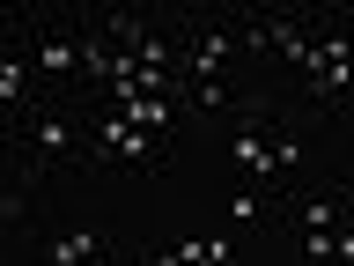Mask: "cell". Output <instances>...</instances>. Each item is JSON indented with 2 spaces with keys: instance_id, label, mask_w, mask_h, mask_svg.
Listing matches in <instances>:
<instances>
[{
  "instance_id": "cell-2",
  "label": "cell",
  "mask_w": 354,
  "mask_h": 266,
  "mask_svg": "<svg viewBox=\"0 0 354 266\" xmlns=\"http://www.w3.org/2000/svg\"><path fill=\"white\" fill-rule=\"evenodd\" d=\"M8 155H15L37 185L88 177V104H59V96H44L22 126H8Z\"/></svg>"
},
{
  "instance_id": "cell-3",
  "label": "cell",
  "mask_w": 354,
  "mask_h": 266,
  "mask_svg": "<svg viewBox=\"0 0 354 266\" xmlns=\"http://www.w3.org/2000/svg\"><path fill=\"white\" fill-rule=\"evenodd\" d=\"M15 22H22V37H30L44 96L88 104L82 96V8H15Z\"/></svg>"
},
{
  "instance_id": "cell-5",
  "label": "cell",
  "mask_w": 354,
  "mask_h": 266,
  "mask_svg": "<svg viewBox=\"0 0 354 266\" xmlns=\"http://www.w3.org/2000/svg\"><path fill=\"white\" fill-rule=\"evenodd\" d=\"M354 193L339 185V177H310V185H288L281 200H273V215H266V229H281L288 244L295 237H332V229H354Z\"/></svg>"
},
{
  "instance_id": "cell-8",
  "label": "cell",
  "mask_w": 354,
  "mask_h": 266,
  "mask_svg": "<svg viewBox=\"0 0 354 266\" xmlns=\"http://www.w3.org/2000/svg\"><path fill=\"white\" fill-rule=\"evenodd\" d=\"M347 74H354V37L347 22L339 30H325L317 37V52H310V74H303V96H310V118H339V96H347Z\"/></svg>"
},
{
  "instance_id": "cell-6",
  "label": "cell",
  "mask_w": 354,
  "mask_h": 266,
  "mask_svg": "<svg viewBox=\"0 0 354 266\" xmlns=\"http://www.w3.org/2000/svg\"><path fill=\"white\" fill-rule=\"evenodd\" d=\"M8 251H15V266H118V244L104 222H44Z\"/></svg>"
},
{
  "instance_id": "cell-10",
  "label": "cell",
  "mask_w": 354,
  "mask_h": 266,
  "mask_svg": "<svg viewBox=\"0 0 354 266\" xmlns=\"http://www.w3.org/2000/svg\"><path fill=\"white\" fill-rule=\"evenodd\" d=\"M295 259H303V266H354V229H332V237H295Z\"/></svg>"
},
{
  "instance_id": "cell-7",
  "label": "cell",
  "mask_w": 354,
  "mask_h": 266,
  "mask_svg": "<svg viewBox=\"0 0 354 266\" xmlns=\"http://www.w3.org/2000/svg\"><path fill=\"white\" fill-rule=\"evenodd\" d=\"M37 104H44L37 60H30V37H22V22L8 15V22H0V118H8V126H22Z\"/></svg>"
},
{
  "instance_id": "cell-9",
  "label": "cell",
  "mask_w": 354,
  "mask_h": 266,
  "mask_svg": "<svg viewBox=\"0 0 354 266\" xmlns=\"http://www.w3.org/2000/svg\"><path fill=\"white\" fill-rule=\"evenodd\" d=\"M229 237H192V244H140L126 266H221Z\"/></svg>"
},
{
  "instance_id": "cell-1",
  "label": "cell",
  "mask_w": 354,
  "mask_h": 266,
  "mask_svg": "<svg viewBox=\"0 0 354 266\" xmlns=\"http://www.w3.org/2000/svg\"><path fill=\"white\" fill-rule=\"evenodd\" d=\"M243 66L251 60L236 37V8H177V82H185L192 126H214L236 111V96L251 89Z\"/></svg>"
},
{
  "instance_id": "cell-4",
  "label": "cell",
  "mask_w": 354,
  "mask_h": 266,
  "mask_svg": "<svg viewBox=\"0 0 354 266\" xmlns=\"http://www.w3.org/2000/svg\"><path fill=\"white\" fill-rule=\"evenodd\" d=\"M170 170V141L140 133L126 111L88 104V177H162Z\"/></svg>"
}]
</instances>
